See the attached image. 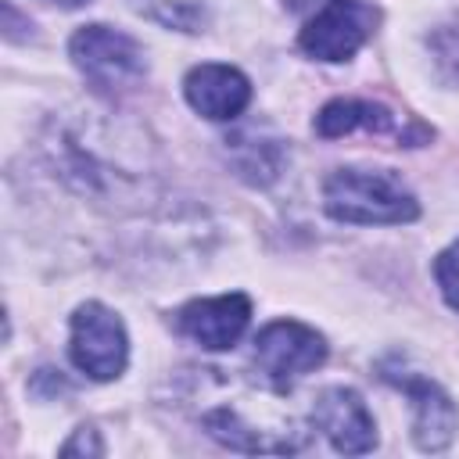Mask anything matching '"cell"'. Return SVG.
Wrapping results in <instances>:
<instances>
[{"label":"cell","mask_w":459,"mask_h":459,"mask_svg":"<svg viewBox=\"0 0 459 459\" xmlns=\"http://www.w3.org/2000/svg\"><path fill=\"white\" fill-rule=\"evenodd\" d=\"M61 452H65V455H75V452H93V455H100L104 448H100L97 434H93L90 427H82V430H79V434H75V437H72V441H68Z\"/></svg>","instance_id":"15"},{"label":"cell","mask_w":459,"mask_h":459,"mask_svg":"<svg viewBox=\"0 0 459 459\" xmlns=\"http://www.w3.org/2000/svg\"><path fill=\"white\" fill-rule=\"evenodd\" d=\"M230 384V398L219 394L215 377L208 380V387H201V402H197V423L204 427L208 437H215L226 448L237 452H298L308 441L305 423H298L283 405H276L280 398H265L255 409L244 405L251 384Z\"/></svg>","instance_id":"1"},{"label":"cell","mask_w":459,"mask_h":459,"mask_svg":"<svg viewBox=\"0 0 459 459\" xmlns=\"http://www.w3.org/2000/svg\"><path fill=\"white\" fill-rule=\"evenodd\" d=\"M427 47H430V54H434L441 75H445L448 82H459V14L448 18V22H441V25L427 36Z\"/></svg>","instance_id":"12"},{"label":"cell","mask_w":459,"mask_h":459,"mask_svg":"<svg viewBox=\"0 0 459 459\" xmlns=\"http://www.w3.org/2000/svg\"><path fill=\"white\" fill-rule=\"evenodd\" d=\"M183 93L190 108L212 122H230L251 104V82L230 65H197L186 72Z\"/></svg>","instance_id":"10"},{"label":"cell","mask_w":459,"mask_h":459,"mask_svg":"<svg viewBox=\"0 0 459 459\" xmlns=\"http://www.w3.org/2000/svg\"><path fill=\"white\" fill-rule=\"evenodd\" d=\"M323 208L330 219L359 226H394L420 215L412 190L394 172L377 169H337L323 183Z\"/></svg>","instance_id":"2"},{"label":"cell","mask_w":459,"mask_h":459,"mask_svg":"<svg viewBox=\"0 0 459 459\" xmlns=\"http://www.w3.org/2000/svg\"><path fill=\"white\" fill-rule=\"evenodd\" d=\"M312 423L344 455H362L377 445V427L366 402L351 387H326L312 405Z\"/></svg>","instance_id":"8"},{"label":"cell","mask_w":459,"mask_h":459,"mask_svg":"<svg viewBox=\"0 0 459 459\" xmlns=\"http://www.w3.org/2000/svg\"><path fill=\"white\" fill-rule=\"evenodd\" d=\"M319 4H326V0H287L290 11H316Z\"/></svg>","instance_id":"16"},{"label":"cell","mask_w":459,"mask_h":459,"mask_svg":"<svg viewBox=\"0 0 459 459\" xmlns=\"http://www.w3.org/2000/svg\"><path fill=\"white\" fill-rule=\"evenodd\" d=\"M72 61L75 68L104 93L129 90L143 79V50L133 36L111 29V25H82L72 43Z\"/></svg>","instance_id":"3"},{"label":"cell","mask_w":459,"mask_h":459,"mask_svg":"<svg viewBox=\"0 0 459 459\" xmlns=\"http://www.w3.org/2000/svg\"><path fill=\"white\" fill-rule=\"evenodd\" d=\"M380 377L387 384H394L398 391L409 394L412 402V437L423 452H441L452 445L455 437V427H459V412H455V402L448 398V391H441L430 377H420V373H402V369H391V362L380 366Z\"/></svg>","instance_id":"7"},{"label":"cell","mask_w":459,"mask_h":459,"mask_svg":"<svg viewBox=\"0 0 459 459\" xmlns=\"http://www.w3.org/2000/svg\"><path fill=\"white\" fill-rule=\"evenodd\" d=\"M355 129H366V133H398L402 136V126H398V115L384 104H373V100H355V97H337L330 100L319 115H316V133L333 140V136H348ZM405 140V136H402Z\"/></svg>","instance_id":"11"},{"label":"cell","mask_w":459,"mask_h":459,"mask_svg":"<svg viewBox=\"0 0 459 459\" xmlns=\"http://www.w3.org/2000/svg\"><path fill=\"white\" fill-rule=\"evenodd\" d=\"M57 4H65V7H82V4H90V0H57Z\"/></svg>","instance_id":"17"},{"label":"cell","mask_w":459,"mask_h":459,"mask_svg":"<svg viewBox=\"0 0 459 459\" xmlns=\"http://www.w3.org/2000/svg\"><path fill=\"white\" fill-rule=\"evenodd\" d=\"M247 319H251L247 294L201 298V301H190L179 308V330L208 351L233 348L240 341V333L247 330Z\"/></svg>","instance_id":"9"},{"label":"cell","mask_w":459,"mask_h":459,"mask_svg":"<svg viewBox=\"0 0 459 459\" xmlns=\"http://www.w3.org/2000/svg\"><path fill=\"white\" fill-rule=\"evenodd\" d=\"M434 276H437V287H441L445 301L459 312V240L448 244V247L437 255V262H434Z\"/></svg>","instance_id":"14"},{"label":"cell","mask_w":459,"mask_h":459,"mask_svg":"<svg viewBox=\"0 0 459 459\" xmlns=\"http://www.w3.org/2000/svg\"><path fill=\"white\" fill-rule=\"evenodd\" d=\"M377 29V11L362 0H326L305 22L298 43L316 61H348Z\"/></svg>","instance_id":"5"},{"label":"cell","mask_w":459,"mask_h":459,"mask_svg":"<svg viewBox=\"0 0 459 459\" xmlns=\"http://www.w3.org/2000/svg\"><path fill=\"white\" fill-rule=\"evenodd\" d=\"M147 14H154L165 25L176 29H194L201 22V4L197 0H136Z\"/></svg>","instance_id":"13"},{"label":"cell","mask_w":459,"mask_h":459,"mask_svg":"<svg viewBox=\"0 0 459 459\" xmlns=\"http://www.w3.org/2000/svg\"><path fill=\"white\" fill-rule=\"evenodd\" d=\"M255 359L269 380L287 384L326 362V341L305 323L276 319L255 337Z\"/></svg>","instance_id":"6"},{"label":"cell","mask_w":459,"mask_h":459,"mask_svg":"<svg viewBox=\"0 0 459 459\" xmlns=\"http://www.w3.org/2000/svg\"><path fill=\"white\" fill-rule=\"evenodd\" d=\"M72 362L93 380H115L126 369L129 341L122 319L100 301H86L72 316Z\"/></svg>","instance_id":"4"}]
</instances>
